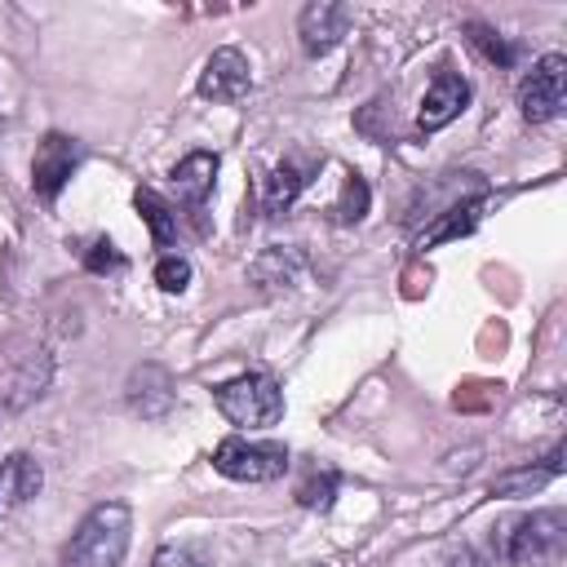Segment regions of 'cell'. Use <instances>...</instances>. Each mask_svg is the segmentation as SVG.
Instances as JSON below:
<instances>
[{
  "label": "cell",
  "instance_id": "cell-1",
  "mask_svg": "<svg viewBox=\"0 0 567 567\" xmlns=\"http://www.w3.org/2000/svg\"><path fill=\"white\" fill-rule=\"evenodd\" d=\"M128 536H133L128 505L124 501H102L71 532V540L62 549V567H120L124 554H128Z\"/></svg>",
  "mask_w": 567,
  "mask_h": 567
},
{
  "label": "cell",
  "instance_id": "cell-2",
  "mask_svg": "<svg viewBox=\"0 0 567 567\" xmlns=\"http://www.w3.org/2000/svg\"><path fill=\"white\" fill-rule=\"evenodd\" d=\"M567 545V514L563 509H536V514H523L514 523L501 527V540H496V554L514 567H540V563H554Z\"/></svg>",
  "mask_w": 567,
  "mask_h": 567
},
{
  "label": "cell",
  "instance_id": "cell-3",
  "mask_svg": "<svg viewBox=\"0 0 567 567\" xmlns=\"http://www.w3.org/2000/svg\"><path fill=\"white\" fill-rule=\"evenodd\" d=\"M213 403L217 412L230 421V425H248V430H261V425H275L284 416V390L275 377L266 372H244L235 381H221L213 390Z\"/></svg>",
  "mask_w": 567,
  "mask_h": 567
},
{
  "label": "cell",
  "instance_id": "cell-4",
  "mask_svg": "<svg viewBox=\"0 0 567 567\" xmlns=\"http://www.w3.org/2000/svg\"><path fill=\"white\" fill-rule=\"evenodd\" d=\"M213 470L235 483H275L288 470L284 443H248V439H221L213 452Z\"/></svg>",
  "mask_w": 567,
  "mask_h": 567
},
{
  "label": "cell",
  "instance_id": "cell-5",
  "mask_svg": "<svg viewBox=\"0 0 567 567\" xmlns=\"http://www.w3.org/2000/svg\"><path fill=\"white\" fill-rule=\"evenodd\" d=\"M563 102H567V58L545 53L518 84V111L527 124H545L563 111Z\"/></svg>",
  "mask_w": 567,
  "mask_h": 567
},
{
  "label": "cell",
  "instance_id": "cell-6",
  "mask_svg": "<svg viewBox=\"0 0 567 567\" xmlns=\"http://www.w3.org/2000/svg\"><path fill=\"white\" fill-rule=\"evenodd\" d=\"M75 164H80V142L66 133H44V142L35 146V159H31V190L40 199H58V190L66 186Z\"/></svg>",
  "mask_w": 567,
  "mask_h": 567
},
{
  "label": "cell",
  "instance_id": "cell-7",
  "mask_svg": "<svg viewBox=\"0 0 567 567\" xmlns=\"http://www.w3.org/2000/svg\"><path fill=\"white\" fill-rule=\"evenodd\" d=\"M252 75H248V58L239 49H213L204 71H199V97L208 102H239L248 93Z\"/></svg>",
  "mask_w": 567,
  "mask_h": 567
},
{
  "label": "cell",
  "instance_id": "cell-8",
  "mask_svg": "<svg viewBox=\"0 0 567 567\" xmlns=\"http://www.w3.org/2000/svg\"><path fill=\"white\" fill-rule=\"evenodd\" d=\"M346 27H350V9L341 0H310L297 18V35H301V49L310 58L328 53L346 35Z\"/></svg>",
  "mask_w": 567,
  "mask_h": 567
},
{
  "label": "cell",
  "instance_id": "cell-9",
  "mask_svg": "<svg viewBox=\"0 0 567 567\" xmlns=\"http://www.w3.org/2000/svg\"><path fill=\"white\" fill-rule=\"evenodd\" d=\"M465 106H470V84H465V75H456V71H439V75L430 80L425 97H421L416 124H421L425 133H434V128L452 124Z\"/></svg>",
  "mask_w": 567,
  "mask_h": 567
},
{
  "label": "cell",
  "instance_id": "cell-10",
  "mask_svg": "<svg viewBox=\"0 0 567 567\" xmlns=\"http://www.w3.org/2000/svg\"><path fill=\"white\" fill-rule=\"evenodd\" d=\"M213 182H217V155H213V151H190V155L173 168V195H177L182 204H190V208H199V204L208 199Z\"/></svg>",
  "mask_w": 567,
  "mask_h": 567
},
{
  "label": "cell",
  "instance_id": "cell-11",
  "mask_svg": "<svg viewBox=\"0 0 567 567\" xmlns=\"http://www.w3.org/2000/svg\"><path fill=\"white\" fill-rule=\"evenodd\" d=\"M40 483H44L40 465H35L27 452H13V456L0 465V505H22V501H31V496L40 492Z\"/></svg>",
  "mask_w": 567,
  "mask_h": 567
},
{
  "label": "cell",
  "instance_id": "cell-12",
  "mask_svg": "<svg viewBox=\"0 0 567 567\" xmlns=\"http://www.w3.org/2000/svg\"><path fill=\"white\" fill-rule=\"evenodd\" d=\"M439 221L421 235V248H434V244H447V239H461V235H470L474 226H478V217H483V199H465V204H452V208H443V213H434Z\"/></svg>",
  "mask_w": 567,
  "mask_h": 567
},
{
  "label": "cell",
  "instance_id": "cell-13",
  "mask_svg": "<svg viewBox=\"0 0 567 567\" xmlns=\"http://www.w3.org/2000/svg\"><path fill=\"white\" fill-rule=\"evenodd\" d=\"M133 208L142 213V221H146L155 248H168V244L177 239V213H173L168 199H159L151 186H137V190H133Z\"/></svg>",
  "mask_w": 567,
  "mask_h": 567
},
{
  "label": "cell",
  "instance_id": "cell-14",
  "mask_svg": "<svg viewBox=\"0 0 567 567\" xmlns=\"http://www.w3.org/2000/svg\"><path fill=\"white\" fill-rule=\"evenodd\" d=\"M301 186H306V177H301V168L297 164H275L266 177H261V208L266 213H284V208H292V199L301 195Z\"/></svg>",
  "mask_w": 567,
  "mask_h": 567
},
{
  "label": "cell",
  "instance_id": "cell-15",
  "mask_svg": "<svg viewBox=\"0 0 567 567\" xmlns=\"http://www.w3.org/2000/svg\"><path fill=\"white\" fill-rule=\"evenodd\" d=\"M128 403H133V412H142V416H164V412L173 408V381H168V372L155 368V385H146V372L137 368L133 381H128Z\"/></svg>",
  "mask_w": 567,
  "mask_h": 567
},
{
  "label": "cell",
  "instance_id": "cell-16",
  "mask_svg": "<svg viewBox=\"0 0 567 567\" xmlns=\"http://www.w3.org/2000/svg\"><path fill=\"white\" fill-rule=\"evenodd\" d=\"M558 474H563V447H554V452L545 456V465H536V470L501 474V478L492 483V492H496V496H527V492L545 487V483H549V478H558Z\"/></svg>",
  "mask_w": 567,
  "mask_h": 567
},
{
  "label": "cell",
  "instance_id": "cell-17",
  "mask_svg": "<svg viewBox=\"0 0 567 567\" xmlns=\"http://www.w3.org/2000/svg\"><path fill=\"white\" fill-rule=\"evenodd\" d=\"M465 35H470V44H474L487 62H496V66H514L518 49H514L505 35H496L492 27H483V22H465Z\"/></svg>",
  "mask_w": 567,
  "mask_h": 567
},
{
  "label": "cell",
  "instance_id": "cell-18",
  "mask_svg": "<svg viewBox=\"0 0 567 567\" xmlns=\"http://www.w3.org/2000/svg\"><path fill=\"white\" fill-rule=\"evenodd\" d=\"M337 496V470H310L301 483H297V501L306 509H328Z\"/></svg>",
  "mask_w": 567,
  "mask_h": 567
},
{
  "label": "cell",
  "instance_id": "cell-19",
  "mask_svg": "<svg viewBox=\"0 0 567 567\" xmlns=\"http://www.w3.org/2000/svg\"><path fill=\"white\" fill-rule=\"evenodd\" d=\"M368 199H372V195H368V182H363L359 173H350V177H346V186H341V199H337V208H332V213H337V221H341V226L363 221Z\"/></svg>",
  "mask_w": 567,
  "mask_h": 567
},
{
  "label": "cell",
  "instance_id": "cell-20",
  "mask_svg": "<svg viewBox=\"0 0 567 567\" xmlns=\"http://www.w3.org/2000/svg\"><path fill=\"white\" fill-rule=\"evenodd\" d=\"M155 284H159L164 292H182V288L190 284V261L177 257V252L159 257V261H155Z\"/></svg>",
  "mask_w": 567,
  "mask_h": 567
},
{
  "label": "cell",
  "instance_id": "cell-21",
  "mask_svg": "<svg viewBox=\"0 0 567 567\" xmlns=\"http://www.w3.org/2000/svg\"><path fill=\"white\" fill-rule=\"evenodd\" d=\"M84 266H89L93 275H120V270H124V252H120L115 244L97 239V244L84 252Z\"/></svg>",
  "mask_w": 567,
  "mask_h": 567
},
{
  "label": "cell",
  "instance_id": "cell-22",
  "mask_svg": "<svg viewBox=\"0 0 567 567\" xmlns=\"http://www.w3.org/2000/svg\"><path fill=\"white\" fill-rule=\"evenodd\" d=\"M151 567H208V558L199 549H190V545H164L151 558Z\"/></svg>",
  "mask_w": 567,
  "mask_h": 567
},
{
  "label": "cell",
  "instance_id": "cell-23",
  "mask_svg": "<svg viewBox=\"0 0 567 567\" xmlns=\"http://www.w3.org/2000/svg\"><path fill=\"white\" fill-rule=\"evenodd\" d=\"M443 567H478V563H474V554H470V549H461V554H452Z\"/></svg>",
  "mask_w": 567,
  "mask_h": 567
}]
</instances>
